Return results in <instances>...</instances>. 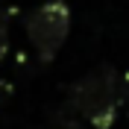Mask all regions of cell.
<instances>
[{"label":"cell","mask_w":129,"mask_h":129,"mask_svg":"<svg viewBox=\"0 0 129 129\" xmlns=\"http://www.w3.org/2000/svg\"><path fill=\"white\" fill-rule=\"evenodd\" d=\"M117 73L109 64H100L97 71L85 73L71 88V109L94 129H109L117 117Z\"/></svg>","instance_id":"1"},{"label":"cell","mask_w":129,"mask_h":129,"mask_svg":"<svg viewBox=\"0 0 129 129\" xmlns=\"http://www.w3.org/2000/svg\"><path fill=\"white\" fill-rule=\"evenodd\" d=\"M9 94H12V85H9V82H0V103H3Z\"/></svg>","instance_id":"4"},{"label":"cell","mask_w":129,"mask_h":129,"mask_svg":"<svg viewBox=\"0 0 129 129\" xmlns=\"http://www.w3.org/2000/svg\"><path fill=\"white\" fill-rule=\"evenodd\" d=\"M9 53V15L0 9V62Z\"/></svg>","instance_id":"3"},{"label":"cell","mask_w":129,"mask_h":129,"mask_svg":"<svg viewBox=\"0 0 129 129\" xmlns=\"http://www.w3.org/2000/svg\"><path fill=\"white\" fill-rule=\"evenodd\" d=\"M68 32H71V9L62 0H47L26 15L29 44L35 47V53L44 64H50L59 56V50L68 41Z\"/></svg>","instance_id":"2"}]
</instances>
